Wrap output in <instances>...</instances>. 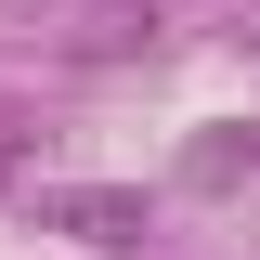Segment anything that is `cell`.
Segmentation results:
<instances>
[{
  "label": "cell",
  "instance_id": "obj_1",
  "mask_svg": "<svg viewBox=\"0 0 260 260\" xmlns=\"http://www.w3.org/2000/svg\"><path fill=\"white\" fill-rule=\"evenodd\" d=\"M39 221L78 234V247H143V195H117V182H65V195H39Z\"/></svg>",
  "mask_w": 260,
  "mask_h": 260
},
{
  "label": "cell",
  "instance_id": "obj_2",
  "mask_svg": "<svg viewBox=\"0 0 260 260\" xmlns=\"http://www.w3.org/2000/svg\"><path fill=\"white\" fill-rule=\"evenodd\" d=\"M234 169H260V130H221V143H195V182H234Z\"/></svg>",
  "mask_w": 260,
  "mask_h": 260
},
{
  "label": "cell",
  "instance_id": "obj_3",
  "mask_svg": "<svg viewBox=\"0 0 260 260\" xmlns=\"http://www.w3.org/2000/svg\"><path fill=\"white\" fill-rule=\"evenodd\" d=\"M13 169H26V117H0V195H13Z\"/></svg>",
  "mask_w": 260,
  "mask_h": 260
}]
</instances>
